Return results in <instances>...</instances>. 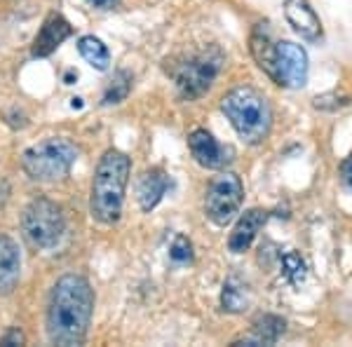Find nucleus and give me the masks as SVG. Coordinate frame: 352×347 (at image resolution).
<instances>
[{
    "label": "nucleus",
    "mask_w": 352,
    "mask_h": 347,
    "mask_svg": "<svg viewBox=\"0 0 352 347\" xmlns=\"http://www.w3.org/2000/svg\"><path fill=\"white\" fill-rule=\"evenodd\" d=\"M169 258L176 265H188L192 263V244L186 235H176L172 247H169Z\"/></svg>",
    "instance_id": "aec40b11"
},
{
    "label": "nucleus",
    "mask_w": 352,
    "mask_h": 347,
    "mask_svg": "<svg viewBox=\"0 0 352 347\" xmlns=\"http://www.w3.org/2000/svg\"><path fill=\"white\" fill-rule=\"evenodd\" d=\"M280 263H282V275H285V280L292 284V287L300 289V284L308 277V267H305V260L300 258V254L289 249V251L280 256Z\"/></svg>",
    "instance_id": "6ab92c4d"
},
{
    "label": "nucleus",
    "mask_w": 352,
    "mask_h": 347,
    "mask_svg": "<svg viewBox=\"0 0 352 347\" xmlns=\"http://www.w3.org/2000/svg\"><path fill=\"white\" fill-rule=\"evenodd\" d=\"M129 176H132V157L127 153L118 148L101 153L89 188V214L94 221L104 225H116L120 221Z\"/></svg>",
    "instance_id": "f03ea898"
},
{
    "label": "nucleus",
    "mask_w": 352,
    "mask_h": 347,
    "mask_svg": "<svg viewBox=\"0 0 352 347\" xmlns=\"http://www.w3.org/2000/svg\"><path fill=\"white\" fill-rule=\"evenodd\" d=\"M226 64V54L217 45L195 49V52H184L164 59V73L172 78L176 92L181 99L195 101L212 89L214 80L219 78L221 68Z\"/></svg>",
    "instance_id": "20e7f679"
},
{
    "label": "nucleus",
    "mask_w": 352,
    "mask_h": 347,
    "mask_svg": "<svg viewBox=\"0 0 352 347\" xmlns=\"http://www.w3.org/2000/svg\"><path fill=\"white\" fill-rule=\"evenodd\" d=\"M94 289L85 275L66 272L50 291L45 328L52 345L78 347L87 340L94 317Z\"/></svg>",
    "instance_id": "f257e3e1"
},
{
    "label": "nucleus",
    "mask_w": 352,
    "mask_h": 347,
    "mask_svg": "<svg viewBox=\"0 0 352 347\" xmlns=\"http://www.w3.org/2000/svg\"><path fill=\"white\" fill-rule=\"evenodd\" d=\"M21 280V249L10 235H0V295L14 293Z\"/></svg>",
    "instance_id": "4468645a"
},
{
    "label": "nucleus",
    "mask_w": 352,
    "mask_h": 347,
    "mask_svg": "<svg viewBox=\"0 0 352 347\" xmlns=\"http://www.w3.org/2000/svg\"><path fill=\"white\" fill-rule=\"evenodd\" d=\"M73 36V26L64 14L59 12H50L45 16L41 31L36 33L31 45V56L33 59H45V56L54 54L59 49V45L68 41Z\"/></svg>",
    "instance_id": "9d476101"
},
{
    "label": "nucleus",
    "mask_w": 352,
    "mask_h": 347,
    "mask_svg": "<svg viewBox=\"0 0 352 347\" xmlns=\"http://www.w3.org/2000/svg\"><path fill=\"white\" fill-rule=\"evenodd\" d=\"M287 331V322L282 320L280 315H261L254 320L252 324V331L247 335H242V338L232 340V347L237 345H247V347H256V345H275L277 340L285 335Z\"/></svg>",
    "instance_id": "2eb2a0df"
},
{
    "label": "nucleus",
    "mask_w": 352,
    "mask_h": 347,
    "mask_svg": "<svg viewBox=\"0 0 352 347\" xmlns=\"http://www.w3.org/2000/svg\"><path fill=\"white\" fill-rule=\"evenodd\" d=\"M188 150L200 167L212 169V172H221V169H228L235 162V150L230 146H223L214 139L212 132L197 127L188 134Z\"/></svg>",
    "instance_id": "1a4fd4ad"
},
{
    "label": "nucleus",
    "mask_w": 352,
    "mask_h": 347,
    "mask_svg": "<svg viewBox=\"0 0 352 347\" xmlns=\"http://www.w3.org/2000/svg\"><path fill=\"white\" fill-rule=\"evenodd\" d=\"M132 85H134V78L129 71H116L113 78L106 85L104 94H101V106H118L122 104L124 99L132 92Z\"/></svg>",
    "instance_id": "a211bd4d"
},
{
    "label": "nucleus",
    "mask_w": 352,
    "mask_h": 347,
    "mask_svg": "<svg viewBox=\"0 0 352 347\" xmlns=\"http://www.w3.org/2000/svg\"><path fill=\"white\" fill-rule=\"evenodd\" d=\"M249 303H252V298H249L247 287L237 277L226 280L223 291H221V310L230 312V315H242L249 307Z\"/></svg>",
    "instance_id": "f3484780"
},
{
    "label": "nucleus",
    "mask_w": 352,
    "mask_h": 347,
    "mask_svg": "<svg viewBox=\"0 0 352 347\" xmlns=\"http://www.w3.org/2000/svg\"><path fill=\"white\" fill-rule=\"evenodd\" d=\"M244 202V183L242 179L230 169H221L214 176L204 192V216L214 225L226 227L237 219Z\"/></svg>",
    "instance_id": "0eeeda50"
},
{
    "label": "nucleus",
    "mask_w": 352,
    "mask_h": 347,
    "mask_svg": "<svg viewBox=\"0 0 352 347\" xmlns=\"http://www.w3.org/2000/svg\"><path fill=\"white\" fill-rule=\"evenodd\" d=\"M78 52L94 71H109L111 68V52L106 43L96 36H82L78 38Z\"/></svg>",
    "instance_id": "dca6fc26"
},
{
    "label": "nucleus",
    "mask_w": 352,
    "mask_h": 347,
    "mask_svg": "<svg viewBox=\"0 0 352 347\" xmlns=\"http://www.w3.org/2000/svg\"><path fill=\"white\" fill-rule=\"evenodd\" d=\"M285 16L303 41L315 43L322 38V21L308 0H285Z\"/></svg>",
    "instance_id": "ddd939ff"
},
{
    "label": "nucleus",
    "mask_w": 352,
    "mask_h": 347,
    "mask_svg": "<svg viewBox=\"0 0 352 347\" xmlns=\"http://www.w3.org/2000/svg\"><path fill=\"white\" fill-rule=\"evenodd\" d=\"M26 343V335L19 331V328H10L8 333L0 338V345H24Z\"/></svg>",
    "instance_id": "4be33fe9"
},
{
    "label": "nucleus",
    "mask_w": 352,
    "mask_h": 347,
    "mask_svg": "<svg viewBox=\"0 0 352 347\" xmlns=\"http://www.w3.org/2000/svg\"><path fill=\"white\" fill-rule=\"evenodd\" d=\"M265 221H268V212H265V209H261V207L247 209V212L237 219V223L232 225V232L228 237V251L235 256L249 251V247L256 240V235L261 232V227L265 225Z\"/></svg>",
    "instance_id": "9b49d317"
},
{
    "label": "nucleus",
    "mask_w": 352,
    "mask_h": 347,
    "mask_svg": "<svg viewBox=\"0 0 352 347\" xmlns=\"http://www.w3.org/2000/svg\"><path fill=\"white\" fill-rule=\"evenodd\" d=\"M308 52L300 45L292 41L275 43V56H272V66L268 78L280 87L300 89L308 82Z\"/></svg>",
    "instance_id": "6e6552de"
},
{
    "label": "nucleus",
    "mask_w": 352,
    "mask_h": 347,
    "mask_svg": "<svg viewBox=\"0 0 352 347\" xmlns=\"http://www.w3.org/2000/svg\"><path fill=\"white\" fill-rule=\"evenodd\" d=\"M21 230L33 247L54 249L66 232L61 204H56L50 197H33L21 212Z\"/></svg>",
    "instance_id": "423d86ee"
},
{
    "label": "nucleus",
    "mask_w": 352,
    "mask_h": 347,
    "mask_svg": "<svg viewBox=\"0 0 352 347\" xmlns=\"http://www.w3.org/2000/svg\"><path fill=\"white\" fill-rule=\"evenodd\" d=\"M169 188H172V179L167 176V172H162L160 167L146 169L136 181V202H139L141 212L151 214L162 202Z\"/></svg>",
    "instance_id": "f8f14e48"
},
{
    "label": "nucleus",
    "mask_w": 352,
    "mask_h": 347,
    "mask_svg": "<svg viewBox=\"0 0 352 347\" xmlns=\"http://www.w3.org/2000/svg\"><path fill=\"white\" fill-rule=\"evenodd\" d=\"M80 148L66 136H50L45 141L28 146L21 153V169L31 181L38 183H56L71 174L78 162Z\"/></svg>",
    "instance_id": "39448f33"
},
{
    "label": "nucleus",
    "mask_w": 352,
    "mask_h": 347,
    "mask_svg": "<svg viewBox=\"0 0 352 347\" xmlns=\"http://www.w3.org/2000/svg\"><path fill=\"white\" fill-rule=\"evenodd\" d=\"M340 179H343L345 188L352 190V155L348 157V160H343V164H340Z\"/></svg>",
    "instance_id": "b1692460"
},
{
    "label": "nucleus",
    "mask_w": 352,
    "mask_h": 347,
    "mask_svg": "<svg viewBox=\"0 0 352 347\" xmlns=\"http://www.w3.org/2000/svg\"><path fill=\"white\" fill-rule=\"evenodd\" d=\"M85 3H87L89 8H94V10H104V12H109V10L120 8L122 0H85Z\"/></svg>",
    "instance_id": "5701e85b"
},
{
    "label": "nucleus",
    "mask_w": 352,
    "mask_h": 347,
    "mask_svg": "<svg viewBox=\"0 0 352 347\" xmlns=\"http://www.w3.org/2000/svg\"><path fill=\"white\" fill-rule=\"evenodd\" d=\"M350 96L345 94H338V92H327V94H320L312 99V106L317 111H338V108H345L350 106Z\"/></svg>",
    "instance_id": "412c9836"
},
{
    "label": "nucleus",
    "mask_w": 352,
    "mask_h": 347,
    "mask_svg": "<svg viewBox=\"0 0 352 347\" xmlns=\"http://www.w3.org/2000/svg\"><path fill=\"white\" fill-rule=\"evenodd\" d=\"M221 113L244 144L261 146L272 132V106L268 96L252 85H240L221 96Z\"/></svg>",
    "instance_id": "7ed1b4c3"
}]
</instances>
